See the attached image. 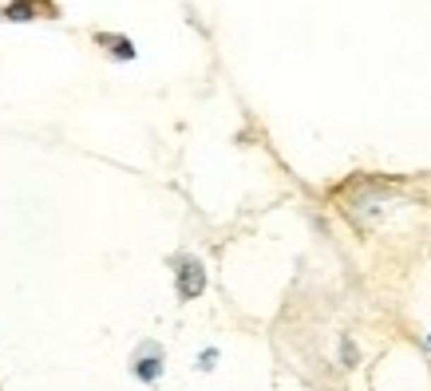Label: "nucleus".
Wrapping results in <instances>:
<instances>
[{
    "label": "nucleus",
    "instance_id": "nucleus-1",
    "mask_svg": "<svg viewBox=\"0 0 431 391\" xmlns=\"http://www.w3.org/2000/svg\"><path fill=\"white\" fill-rule=\"evenodd\" d=\"M174 285H178V301H194L206 289V265L198 257H178L174 261Z\"/></svg>",
    "mask_w": 431,
    "mask_h": 391
},
{
    "label": "nucleus",
    "instance_id": "nucleus-2",
    "mask_svg": "<svg viewBox=\"0 0 431 391\" xmlns=\"http://www.w3.org/2000/svg\"><path fill=\"white\" fill-rule=\"evenodd\" d=\"M130 371H135V376H139L142 383H154L162 376V348L159 344H142L139 352H135V360H130Z\"/></svg>",
    "mask_w": 431,
    "mask_h": 391
},
{
    "label": "nucleus",
    "instance_id": "nucleus-3",
    "mask_svg": "<svg viewBox=\"0 0 431 391\" xmlns=\"http://www.w3.org/2000/svg\"><path fill=\"white\" fill-rule=\"evenodd\" d=\"M32 16H36L32 4H12V8H4V20H32Z\"/></svg>",
    "mask_w": 431,
    "mask_h": 391
},
{
    "label": "nucleus",
    "instance_id": "nucleus-4",
    "mask_svg": "<svg viewBox=\"0 0 431 391\" xmlns=\"http://www.w3.org/2000/svg\"><path fill=\"white\" fill-rule=\"evenodd\" d=\"M341 360H344V368H356V344H352L348 336L341 340Z\"/></svg>",
    "mask_w": 431,
    "mask_h": 391
},
{
    "label": "nucleus",
    "instance_id": "nucleus-5",
    "mask_svg": "<svg viewBox=\"0 0 431 391\" xmlns=\"http://www.w3.org/2000/svg\"><path fill=\"white\" fill-rule=\"evenodd\" d=\"M115 56H119V60H135V44H130V40H115Z\"/></svg>",
    "mask_w": 431,
    "mask_h": 391
},
{
    "label": "nucleus",
    "instance_id": "nucleus-6",
    "mask_svg": "<svg viewBox=\"0 0 431 391\" xmlns=\"http://www.w3.org/2000/svg\"><path fill=\"white\" fill-rule=\"evenodd\" d=\"M214 360H218V352H214V348H206V352L198 356V368H202V371H210V368H214Z\"/></svg>",
    "mask_w": 431,
    "mask_h": 391
},
{
    "label": "nucleus",
    "instance_id": "nucleus-7",
    "mask_svg": "<svg viewBox=\"0 0 431 391\" xmlns=\"http://www.w3.org/2000/svg\"><path fill=\"white\" fill-rule=\"evenodd\" d=\"M427 344H431V332H427Z\"/></svg>",
    "mask_w": 431,
    "mask_h": 391
}]
</instances>
